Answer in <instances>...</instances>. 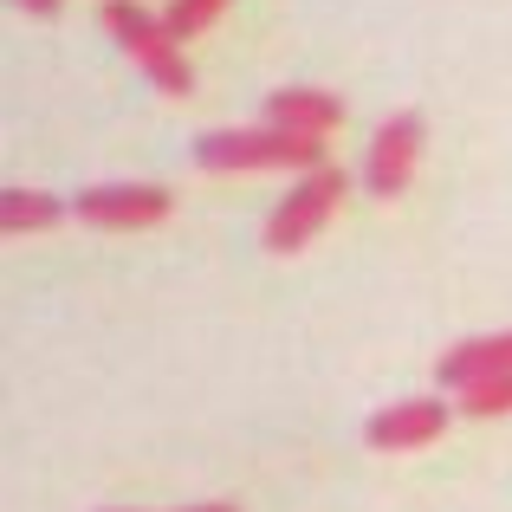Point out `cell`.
<instances>
[{"label": "cell", "mask_w": 512, "mask_h": 512, "mask_svg": "<svg viewBox=\"0 0 512 512\" xmlns=\"http://www.w3.org/2000/svg\"><path fill=\"white\" fill-rule=\"evenodd\" d=\"M188 512H234V506H188Z\"/></svg>", "instance_id": "obj_13"}, {"label": "cell", "mask_w": 512, "mask_h": 512, "mask_svg": "<svg viewBox=\"0 0 512 512\" xmlns=\"http://www.w3.org/2000/svg\"><path fill=\"white\" fill-rule=\"evenodd\" d=\"M350 195V175L338 163L312 169L305 182H292V195L273 208V221H266V253H299L312 234H325V221L338 214V201Z\"/></svg>", "instance_id": "obj_3"}, {"label": "cell", "mask_w": 512, "mask_h": 512, "mask_svg": "<svg viewBox=\"0 0 512 512\" xmlns=\"http://www.w3.org/2000/svg\"><path fill=\"white\" fill-rule=\"evenodd\" d=\"M195 163L227 175V169H325V137H305L286 124H253V130H208L195 143Z\"/></svg>", "instance_id": "obj_1"}, {"label": "cell", "mask_w": 512, "mask_h": 512, "mask_svg": "<svg viewBox=\"0 0 512 512\" xmlns=\"http://www.w3.org/2000/svg\"><path fill=\"white\" fill-rule=\"evenodd\" d=\"M20 7H33V13H39V20H52V13H59V7H65V0H20Z\"/></svg>", "instance_id": "obj_12"}, {"label": "cell", "mask_w": 512, "mask_h": 512, "mask_svg": "<svg viewBox=\"0 0 512 512\" xmlns=\"http://www.w3.org/2000/svg\"><path fill=\"white\" fill-rule=\"evenodd\" d=\"M493 376H512V331H500V338H467L435 363L441 389H474V383H493Z\"/></svg>", "instance_id": "obj_7"}, {"label": "cell", "mask_w": 512, "mask_h": 512, "mask_svg": "<svg viewBox=\"0 0 512 512\" xmlns=\"http://www.w3.org/2000/svg\"><path fill=\"white\" fill-rule=\"evenodd\" d=\"M415 156H422V117H415V111H396L383 130H376V143H370L363 188H370V195H396V188H409Z\"/></svg>", "instance_id": "obj_5"}, {"label": "cell", "mask_w": 512, "mask_h": 512, "mask_svg": "<svg viewBox=\"0 0 512 512\" xmlns=\"http://www.w3.org/2000/svg\"><path fill=\"white\" fill-rule=\"evenodd\" d=\"M227 13V0H169V13H163V26L175 39H188V33H201V26H214Z\"/></svg>", "instance_id": "obj_10"}, {"label": "cell", "mask_w": 512, "mask_h": 512, "mask_svg": "<svg viewBox=\"0 0 512 512\" xmlns=\"http://www.w3.org/2000/svg\"><path fill=\"white\" fill-rule=\"evenodd\" d=\"M266 124L305 130V137H331V130L344 124V98H338V91H312V85L273 91V98H266Z\"/></svg>", "instance_id": "obj_8"}, {"label": "cell", "mask_w": 512, "mask_h": 512, "mask_svg": "<svg viewBox=\"0 0 512 512\" xmlns=\"http://www.w3.org/2000/svg\"><path fill=\"white\" fill-rule=\"evenodd\" d=\"M441 428H448V402L441 396H415V402H396V409L370 415L363 441L383 448V454H396V448H428V441H441Z\"/></svg>", "instance_id": "obj_6"}, {"label": "cell", "mask_w": 512, "mask_h": 512, "mask_svg": "<svg viewBox=\"0 0 512 512\" xmlns=\"http://www.w3.org/2000/svg\"><path fill=\"white\" fill-rule=\"evenodd\" d=\"M169 188L156 182H111V188H85L78 195V221L91 227H156L169 221Z\"/></svg>", "instance_id": "obj_4"}, {"label": "cell", "mask_w": 512, "mask_h": 512, "mask_svg": "<svg viewBox=\"0 0 512 512\" xmlns=\"http://www.w3.org/2000/svg\"><path fill=\"white\" fill-rule=\"evenodd\" d=\"M461 409L467 415H512V376H493V383L461 389Z\"/></svg>", "instance_id": "obj_11"}, {"label": "cell", "mask_w": 512, "mask_h": 512, "mask_svg": "<svg viewBox=\"0 0 512 512\" xmlns=\"http://www.w3.org/2000/svg\"><path fill=\"white\" fill-rule=\"evenodd\" d=\"M59 201L52 195H39V188H7L0 195V227L7 234H46V227H59Z\"/></svg>", "instance_id": "obj_9"}, {"label": "cell", "mask_w": 512, "mask_h": 512, "mask_svg": "<svg viewBox=\"0 0 512 512\" xmlns=\"http://www.w3.org/2000/svg\"><path fill=\"white\" fill-rule=\"evenodd\" d=\"M104 26H111V39L143 65V78H156V91H169V98H188V91H195V72H188V59H182V39H175L163 20L137 13L130 0H104Z\"/></svg>", "instance_id": "obj_2"}]
</instances>
